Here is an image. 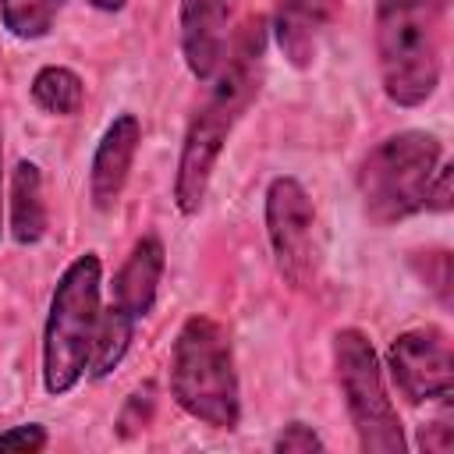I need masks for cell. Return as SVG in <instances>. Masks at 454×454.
Here are the masks:
<instances>
[{"mask_svg": "<svg viewBox=\"0 0 454 454\" xmlns=\"http://www.w3.org/2000/svg\"><path fill=\"white\" fill-rule=\"evenodd\" d=\"M262 53H266V21L255 18L241 28L234 46H227V53L213 74L216 78L213 92L195 110V117L184 131L177 174H174V202L184 216H195L202 209L213 167L223 153V142L234 131V124L241 121V114L252 106V99L259 96Z\"/></svg>", "mask_w": 454, "mask_h": 454, "instance_id": "obj_1", "label": "cell"}, {"mask_svg": "<svg viewBox=\"0 0 454 454\" xmlns=\"http://www.w3.org/2000/svg\"><path fill=\"white\" fill-rule=\"evenodd\" d=\"M387 369L411 404L447 401L454 387V355L447 333L436 326L404 330L387 351Z\"/></svg>", "mask_w": 454, "mask_h": 454, "instance_id": "obj_8", "label": "cell"}, {"mask_svg": "<svg viewBox=\"0 0 454 454\" xmlns=\"http://www.w3.org/2000/svg\"><path fill=\"white\" fill-rule=\"evenodd\" d=\"M450 177H454L450 163H436L433 181L426 188V209H433V213H447L450 209Z\"/></svg>", "mask_w": 454, "mask_h": 454, "instance_id": "obj_19", "label": "cell"}, {"mask_svg": "<svg viewBox=\"0 0 454 454\" xmlns=\"http://www.w3.org/2000/svg\"><path fill=\"white\" fill-rule=\"evenodd\" d=\"M440 138L429 131H397L369 149L358 167L362 209L372 223L390 227L426 209V188L440 163Z\"/></svg>", "mask_w": 454, "mask_h": 454, "instance_id": "obj_5", "label": "cell"}, {"mask_svg": "<svg viewBox=\"0 0 454 454\" xmlns=\"http://www.w3.org/2000/svg\"><path fill=\"white\" fill-rule=\"evenodd\" d=\"M64 0H0V21L14 39H43Z\"/></svg>", "mask_w": 454, "mask_h": 454, "instance_id": "obj_16", "label": "cell"}, {"mask_svg": "<svg viewBox=\"0 0 454 454\" xmlns=\"http://www.w3.org/2000/svg\"><path fill=\"white\" fill-rule=\"evenodd\" d=\"M234 0H181V53L199 82H213L231 35Z\"/></svg>", "mask_w": 454, "mask_h": 454, "instance_id": "obj_9", "label": "cell"}, {"mask_svg": "<svg viewBox=\"0 0 454 454\" xmlns=\"http://www.w3.org/2000/svg\"><path fill=\"white\" fill-rule=\"evenodd\" d=\"M32 99H35V106L46 110V114L71 117V114L82 110L85 85H82V78H78L71 67L46 64V67H39L35 78H32Z\"/></svg>", "mask_w": 454, "mask_h": 454, "instance_id": "obj_15", "label": "cell"}, {"mask_svg": "<svg viewBox=\"0 0 454 454\" xmlns=\"http://www.w3.org/2000/svg\"><path fill=\"white\" fill-rule=\"evenodd\" d=\"M376 64L390 103L422 106L443 71V0H376Z\"/></svg>", "mask_w": 454, "mask_h": 454, "instance_id": "obj_2", "label": "cell"}, {"mask_svg": "<svg viewBox=\"0 0 454 454\" xmlns=\"http://www.w3.org/2000/svg\"><path fill=\"white\" fill-rule=\"evenodd\" d=\"M422 450H436V454H443V450H450V443H454V429H450V422L447 419H436L433 426H426L422 429Z\"/></svg>", "mask_w": 454, "mask_h": 454, "instance_id": "obj_20", "label": "cell"}, {"mask_svg": "<svg viewBox=\"0 0 454 454\" xmlns=\"http://www.w3.org/2000/svg\"><path fill=\"white\" fill-rule=\"evenodd\" d=\"M46 447V429L39 422H25V426H14V429H4L0 433V450H25V454H35Z\"/></svg>", "mask_w": 454, "mask_h": 454, "instance_id": "obj_18", "label": "cell"}, {"mask_svg": "<svg viewBox=\"0 0 454 454\" xmlns=\"http://www.w3.org/2000/svg\"><path fill=\"white\" fill-rule=\"evenodd\" d=\"M316 209L298 177H273L266 188V238L280 277L291 287L316 280Z\"/></svg>", "mask_w": 454, "mask_h": 454, "instance_id": "obj_7", "label": "cell"}, {"mask_svg": "<svg viewBox=\"0 0 454 454\" xmlns=\"http://www.w3.org/2000/svg\"><path fill=\"white\" fill-rule=\"evenodd\" d=\"M170 394L199 422L238 429L241 394L234 372L231 333L213 316H188L170 351Z\"/></svg>", "mask_w": 454, "mask_h": 454, "instance_id": "obj_3", "label": "cell"}, {"mask_svg": "<svg viewBox=\"0 0 454 454\" xmlns=\"http://www.w3.org/2000/svg\"><path fill=\"white\" fill-rule=\"evenodd\" d=\"M160 277H163V241L156 234H145V238L135 241V248L121 262V270L114 277L110 305L128 312L135 323L145 319L153 312V305H156Z\"/></svg>", "mask_w": 454, "mask_h": 454, "instance_id": "obj_12", "label": "cell"}, {"mask_svg": "<svg viewBox=\"0 0 454 454\" xmlns=\"http://www.w3.org/2000/svg\"><path fill=\"white\" fill-rule=\"evenodd\" d=\"M99 287H103V266L96 252L78 255L53 287L50 316L43 326V387L53 397L74 390L89 369V351L103 312Z\"/></svg>", "mask_w": 454, "mask_h": 454, "instance_id": "obj_4", "label": "cell"}, {"mask_svg": "<svg viewBox=\"0 0 454 454\" xmlns=\"http://www.w3.org/2000/svg\"><path fill=\"white\" fill-rule=\"evenodd\" d=\"M131 333H135V319L121 309H103L99 312V323H96V337H92V351H89V376L103 380L110 369L121 365L128 344H131Z\"/></svg>", "mask_w": 454, "mask_h": 454, "instance_id": "obj_14", "label": "cell"}, {"mask_svg": "<svg viewBox=\"0 0 454 454\" xmlns=\"http://www.w3.org/2000/svg\"><path fill=\"white\" fill-rule=\"evenodd\" d=\"M326 443L312 433V426H305V422H291V426H284V433L273 440V450H280V454H309V450H323Z\"/></svg>", "mask_w": 454, "mask_h": 454, "instance_id": "obj_17", "label": "cell"}, {"mask_svg": "<svg viewBox=\"0 0 454 454\" xmlns=\"http://www.w3.org/2000/svg\"><path fill=\"white\" fill-rule=\"evenodd\" d=\"M142 142V124L135 114H121L114 117V124L103 131L96 153H92V170H89V195L96 209H114V202L121 199L135 153Z\"/></svg>", "mask_w": 454, "mask_h": 454, "instance_id": "obj_10", "label": "cell"}, {"mask_svg": "<svg viewBox=\"0 0 454 454\" xmlns=\"http://www.w3.org/2000/svg\"><path fill=\"white\" fill-rule=\"evenodd\" d=\"M11 234L18 245H35L46 234V202L39 167L21 160L11 174Z\"/></svg>", "mask_w": 454, "mask_h": 454, "instance_id": "obj_13", "label": "cell"}, {"mask_svg": "<svg viewBox=\"0 0 454 454\" xmlns=\"http://www.w3.org/2000/svg\"><path fill=\"white\" fill-rule=\"evenodd\" d=\"M333 369H337V383H340L351 426L358 433V447L365 454H404L408 443H404L397 408L387 397L380 358L362 330L344 326L333 333Z\"/></svg>", "mask_w": 454, "mask_h": 454, "instance_id": "obj_6", "label": "cell"}, {"mask_svg": "<svg viewBox=\"0 0 454 454\" xmlns=\"http://www.w3.org/2000/svg\"><path fill=\"white\" fill-rule=\"evenodd\" d=\"M340 0H277L273 7V39L287 64L309 67L319 53V39L330 28Z\"/></svg>", "mask_w": 454, "mask_h": 454, "instance_id": "obj_11", "label": "cell"}, {"mask_svg": "<svg viewBox=\"0 0 454 454\" xmlns=\"http://www.w3.org/2000/svg\"><path fill=\"white\" fill-rule=\"evenodd\" d=\"M0 220H4V149H0ZM4 234V227H0Z\"/></svg>", "mask_w": 454, "mask_h": 454, "instance_id": "obj_22", "label": "cell"}, {"mask_svg": "<svg viewBox=\"0 0 454 454\" xmlns=\"http://www.w3.org/2000/svg\"><path fill=\"white\" fill-rule=\"evenodd\" d=\"M89 4H92L96 11H110V14H114V11H121L128 0H89Z\"/></svg>", "mask_w": 454, "mask_h": 454, "instance_id": "obj_21", "label": "cell"}]
</instances>
